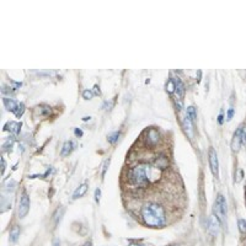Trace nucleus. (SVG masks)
<instances>
[{"label":"nucleus","mask_w":246,"mask_h":246,"mask_svg":"<svg viewBox=\"0 0 246 246\" xmlns=\"http://www.w3.org/2000/svg\"><path fill=\"white\" fill-rule=\"evenodd\" d=\"M161 172L158 167H150L149 165H138L129 170L128 177L130 183L134 186H144L151 180L158 178Z\"/></svg>","instance_id":"f257e3e1"},{"label":"nucleus","mask_w":246,"mask_h":246,"mask_svg":"<svg viewBox=\"0 0 246 246\" xmlns=\"http://www.w3.org/2000/svg\"><path fill=\"white\" fill-rule=\"evenodd\" d=\"M142 218L149 227H164L166 224V213L160 204L148 203L142 208Z\"/></svg>","instance_id":"f03ea898"},{"label":"nucleus","mask_w":246,"mask_h":246,"mask_svg":"<svg viewBox=\"0 0 246 246\" xmlns=\"http://www.w3.org/2000/svg\"><path fill=\"white\" fill-rule=\"evenodd\" d=\"M213 212L214 215H217V218L219 219L220 223H225V217H227V202L223 195H218L215 202H214V207H213Z\"/></svg>","instance_id":"7ed1b4c3"},{"label":"nucleus","mask_w":246,"mask_h":246,"mask_svg":"<svg viewBox=\"0 0 246 246\" xmlns=\"http://www.w3.org/2000/svg\"><path fill=\"white\" fill-rule=\"evenodd\" d=\"M209 165H211V171L214 175V177H219V161H218V155L215 150L211 148L209 149Z\"/></svg>","instance_id":"20e7f679"},{"label":"nucleus","mask_w":246,"mask_h":246,"mask_svg":"<svg viewBox=\"0 0 246 246\" xmlns=\"http://www.w3.org/2000/svg\"><path fill=\"white\" fill-rule=\"evenodd\" d=\"M28 211H30V197L26 193H23L21 197V201H20V204H19V211H17L19 218H25L28 213Z\"/></svg>","instance_id":"39448f33"},{"label":"nucleus","mask_w":246,"mask_h":246,"mask_svg":"<svg viewBox=\"0 0 246 246\" xmlns=\"http://www.w3.org/2000/svg\"><path fill=\"white\" fill-rule=\"evenodd\" d=\"M241 133H243V126L240 128H237V130L234 133L233 140H231V149L233 151H239L241 144H243V137H241Z\"/></svg>","instance_id":"423d86ee"},{"label":"nucleus","mask_w":246,"mask_h":246,"mask_svg":"<svg viewBox=\"0 0 246 246\" xmlns=\"http://www.w3.org/2000/svg\"><path fill=\"white\" fill-rule=\"evenodd\" d=\"M219 230V219L217 218V215L213 214L209 219V231H211L213 235H215Z\"/></svg>","instance_id":"0eeeda50"},{"label":"nucleus","mask_w":246,"mask_h":246,"mask_svg":"<svg viewBox=\"0 0 246 246\" xmlns=\"http://www.w3.org/2000/svg\"><path fill=\"white\" fill-rule=\"evenodd\" d=\"M3 102L4 105H5V107L9 110V111H12V112H15L16 108H17V104L12 100V98H9V97H4L3 98Z\"/></svg>","instance_id":"6e6552de"},{"label":"nucleus","mask_w":246,"mask_h":246,"mask_svg":"<svg viewBox=\"0 0 246 246\" xmlns=\"http://www.w3.org/2000/svg\"><path fill=\"white\" fill-rule=\"evenodd\" d=\"M86 191H88V184H86V183H83V184H80V186L78 187L75 191H74L73 198H74V199H76V198H79V197L84 196Z\"/></svg>","instance_id":"1a4fd4ad"},{"label":"nucleus","mask_w":246,"mask_h":246,"mask_svg":"<svg viewBox=\"0 0 246 246\" xmlns=\"http://www.w3.org/2000/svg\"><path fill=\"white\" fill-rule=\"evenodd\" d=\"M20 128H21V124H20V123H17V122H9V123H7V124L5 126V129L10 130V132L14 133V134H17V133L20 132Z\"/></svg>","instance_id":"9d476101"},{"label":"nucleus","mask_w":246,"mask_h":246,"mask_svg":"<svg viewBox=\"0 0 246 246\" xmlns=\"http://www.w3.org/2000/svg\"><path fill=\"white\" fill-rule=\"evenodd\" d=\"M167 165H169V160H167L166 156H159L155 160V166L159 167V169H166Z\"/></svg>","instance_id":"9b49d317"},{"label":"nucleus","mask_w":246,"mask_h":246,"mask_svg":"<svg viewBox=\"0 0 246 246\" xmlns=\"http://www.w3.org/2000/svg\"><path fill=\"white\" fill-rule=\"evenodd\" d=\"M186 117H187L191 122L196 121V118H197V112H196V108L193 107V106H190V107H187V110H186Z\"/></svg>","instance_id":"f8f14e48"},{"label":"nucleus","mask_w":246,"mask_h":246,"mask_svg":"<svg viewBox=\"0 0 246 246\" xmlns=\"http://www.w3.org/2000/svg\"><path fill=\"white\" fill-rule=\"evenodd\" d=\"M20 236V228L19 227H14L10 231V241L11 243H16Z\"/></svg>","instance_id":"ddd939ff"},{"label":"nucleus","mask_w":246,"mask_h":246,"mask_svg":"<svg viewBox=\"0 0 246 246\" xmlns=\"http://www.w3.org/2000/svg\"><path fill=\"white\" fill-rule=\"evenodd\" d=\"M159 139V134L155 129H150L149 132H148V140H149L151 144H154V143H156Z\"/></svg>","instance_id":"4468645a"},{"label":"nucleus","mask_w":246,"mask_h":246,"mask_svg":"<svg viewBox=\"0 0 246 246\" xmlns=\"http://www.w3.org/2000/svg\"><path fill=\"white\" fill-rule=\"evenodd\" d=\"M72 149H73V143L65 142L63 144V149H61V155H63V156H67V155H69V153L72 151Z\"/></svg>","instance_id":"2eb2a0df"},{"label":"nucleus","mask_w":246,"mask_h":246,"mask_svg":"<svg viewBox=\"0 0 246 246\" xmlns=\"http://www.w3.org/2000/svg\"><path fill=\"white\" fill-rule=\"evenodd\" d=\"M118 138H120V132H114L111 135H108V142L113 144V143H116L118 140Z\"/></svg>","instance_id":"dca6fc26"},{"label":"nucleus","mask_w":246,"mask_h":246,"mask_svg":"<svg viewBox=\"0 0 246 246\" xmlns=\"http://www.w3.org/2000/svg\"><path fill=\"white\" fill-rule=\"evenodd\" d=\"M239 230L241 234H246V220L245 219L239 220Z\"/></svg>","instance_id":"f3484780"},{"label":"nucleus","mask_w":246,"mask_h":246,"mask_svg":"<svg viewBox=\"0 0 246 246\" xmlns=\"http://www.w3.org/2000/svg\"><path fill=\"white\" fill-rule=\"evenodd\" d=\"M23 111H25V105L23 104H19L17 105V108H16V111H15V114L17 117H20V116H22Z\"/></svg>","instance_id":"a211bd4d"},{"label":"nucleus","mask_w":246,"mask_h":246,"mask_svg":"<svg viewBox=\"0 0 246 246\" xmlns=\"http://www.w3.org/2000/svg\"><path fill=\"white\" fill-rule=\"evenodd\" d=\"M175 89H176V86H175V80H174V79H170L169 83H167V91H169L170 94H172Z\"/></svg>","instance_id":"6ab92c4d"},{"label":"nucleus","mask_w":246,"mask_h":246,"mask_svg":"<svg viewBox=\"0 0 246 246\" xmlns=\"http://www.w3.org/2000/svg\"><path fill=\"white\" fill-rule=\"evenodd\" d=\"M83 96H84V98H86V100H89V98H91L94 96V92L91 90H85L83 92Z\"/></svg>","instance_id":"aec40b11"},{"label":"nucleus","mask_w":246,"mask_h":246,"mask_svg":"<svg viewBox=\"0 0 246 246\" xmlns=\"http://www.w3.org/2000/svg\"><path fill=\"white\" fill-rule=\"evenodd\" d=\"M63 212H64V209L63 208H60V209H58L57 211V213H55V223H58V221L60 220V218H61V214H63Z\"/></svg>","instance_id":"412c9836"},{"label":"nucleus","mask_w":246,"mask_h":246,"mask_svg":"<svg viewBox=\"0 0 246 246\" xmlns=\"http://www.w3.org/2000/svg\"><path fill=\"white\" fill-rule=\"evenodd\" d=\"M234 116V108H229L228 110V114H227V121H230Z\"/></svg>","instance_id":"4be33fe9"},{"label":"nucleus","mask_w":246,"mask_h":246,"mask_svg":"<svg viewBox=\"0 0 246 246\" xmlns=\"http://www.w3.org/2000/svg\"><path fill=\"white\" fill-rule=\"evenodd\" d=\"M241 137H243V144L246 143V126H243V133H241Z\"/></svg>","instance_id":"5701e85b"},{"label":"nucleus","mask_w":246,"mask_h":246,"mask_svg":"<svg viewBox=\"0 0 246 246\" xmlns=\"http://www.w3.org/2000/svg\"><path fill=\"white\" fill-rule=\"evenodd\" d=\"M100 196H101V191H100V188H97V190L95 191V199H96V202L100 201Z\"/></svg>","instance_id":"b1692460"},{"label":"nucleus","mask_w":246,"mask_h":246,"mask_svg":"<svg viewBox=\"0 0 246 246\" xmlns=\"http://www.w3.org/2000/svg\"><path fill=\"white\" fill-rule=\"evenodd\" d=\"M108 165H110V159L106 160V162H105V165H104V170H102V176H105L106 170H107V166H108Z\"/></svg>","instance_id":"393cba45"},{"label":"nucleus","mask_w":246,"mask_h":246,"mask_svg":"<svg viewBox=\"0 0 246 246\" xmlns=\"http://www.w3.org/2000/svg\"><path fill=\"white\" fill-rule=\"evenodd\" d=\"M11 145H12V139H11V140L9 139V140L4 144V150H7V149H9V146H11Z\"/></svg>","instance_id":"a878e982"},{"label":"nucleus","mask_w":246,"mask_h":246,"mask_svg":"<svg viewBox=\"0 0 246 246\" xmlns=\"http://www.w3.org/2000/svg\"><path fill=\"white\" fill-rule=\"evenodd\" d=\"M75 135H78V137H81V135H83V130L79 129V128H75Z\"/></svg>","instance_id":"bb28decb"},{"label":"nucleus","mask_w":246,"mask_h":246,"mask_svg":"<svg viewBox=\"0 0 246 246\" xmlns=\"http://www.w3.org/2000/svg\"><path fill=\"white\" fill-rule=\"evenodd\" d=\"M4 171H5V160L1 158V174H4Z\"/></svg>","instance_id":"cd10ccee"},{"label":"nucleus","mask_w":246,"mask_h":246,"mask_svg":"<svg viewBox=\"0 0 246 246\" xmlns=\"http://www.w3.org/2000/svg\"><path fill=\"white\" fill-rule=\"evenodd\" d=\"M223 118H224V117H223V114H221V113H220V114H219V116H218V122L220 123V124H221V123H223Z\"/></svg>","instance_id":"c85d7f7f"},{"label":"nucleus","mask_w":246,"mask_h":246,"mask_svg":"<svg viewBox=\"0 0 246 246\" xmlns=\"http://www.w3.org/2000/svg\"><path fill=\"white\" fill-rule=\"evenodd\" d=\"M53 246H60L59 240H55V241H54V245H53Z\"/></svg>","instance_id":"c756f323"},{"label":"nucleus","mask_w":246,"mask_h":246,"mask_svg":"<svg viewBox=\"0 0 246 246\" xmlns=\"http://www.w3.org/2000/svg\"><path fill=\"white\" fill-rule=\"evenodd\" d=\"M129 246H144V245H140V244H130Z\"/></svg>","instance_id":"7c9ffc66"},{"label":"nucleus","mask_w":246,"mask_h":246,"mask_svg":"<svg viewBox=\"0 0 246 246\" xmlns=\"http://www.w3.org/2000/svg\"><path fill=\"white\" fill-rule=\"evenodd\" d=\"M84 246H91V243H86Z\"/></svg>","instance_id":"2f4dec72"}]
</instances>
